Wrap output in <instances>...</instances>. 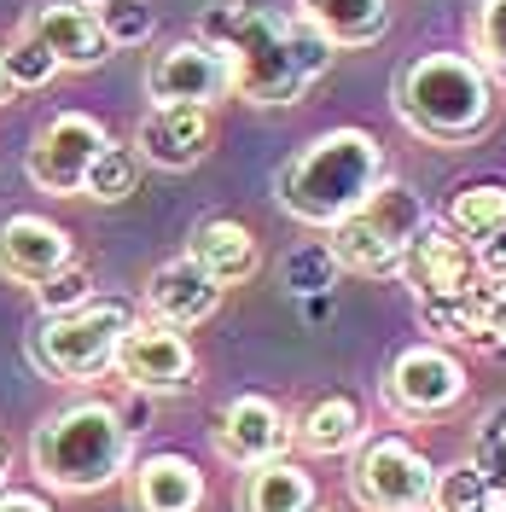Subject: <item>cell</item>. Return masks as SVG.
Wrapping results in <instances>:
<instances>
[{"label": "cell", "instance_id": "obj_1", "mask_svg": "<svg viewBox=\"0 0 506 512\" xmlns=\"http://www.w3.org/2000/svg\"><path fill=\"white\" fill-rule=\"evenodd\" d=\"M198 41H210L227 59L233 94H245L251 105H297L303 88L332 64V41L315 24L280 18L256 0H216L198 18Z\"/></svg>", "mask_w": 506, "mask_h": 512}, {"label": "cell", "instance_id": "obj_2", "mask_svg": "<svg viewBox=\"0 0 506 512\" xmlns=\"http://www.w3.org/2000/svg\"><path fill=\"white\" fill-rule=\"evenodd\" d=\"M384 181V152L367 128H332L309 140L280 175V204L309 227H338Z\"/></svg>", "mask_w": 506, "mask_h": 512}, {"label": "cell", "instance_id": "obj_3", "mask_svg": "<svg viewBox=\"0 0 506 512\" xmlns=\"http://www.w3.org/2000/svg\"><path fill=\"white\" fill-rule=\"evenodd\" d=\"M396 117L437 146H466L495 123V82L472 53H425L396 76Z\"/></svg>", "mask_w": 506, "mask_h": 512}, {"label": "cell", "instance_id": "obj_4", "mask_svg": "<svg viewBox=\"0 0 506 512\" xmlns=\"http://www.w3.org/2000/svg\"><path fill=\"white\" fill-rule=\"evenodd\" d=\"M128 431L111 402H70L35 431V472L64 495H94L128 472Z\"/></svg>", "mask_w": 506, "mask_h": 512}, {"label": "cell", "instance_id": "obj_5", "mask_svg": "<svg viewBox=\"0 0 506 512\" xmlns=\"http://www.w3.org/2000/svg\"><path fill=\"white\" fill-rule=\"evenodd\" d=\"M425 222H431V216H425L419 192L396 187V181H379V192H373L355 216H344V222L332 227V245H326V251H332L338 268H355V274H396L408 239Z\"/></svg>", "mask_w": 506, "mask_h": 512}, {"label": "cell", "instance_id": "obj_6", "mask_svg": "<svg viewBox=\"0 0 506 512\" xmlns=\"http://www.w3.org/2000/svg\"><path fill=\"white\" fill-rule=\"evenodd\" d=\"M134 332V315L128 303H82V309H64V315H47L41 332H35V361L53 373V379H99L111 373L117 361V344Z\"/></svg>", "mask_w": 506, "mask_h": 512}, {"label": "cell", "instance_id": "obj_7", "mask_svg": "<svg viewBox=\"0 0 506 512\" xmlns=\"http://www.w3.org/2000/svg\"><path fill=\"white\" fill-rule=\"evenodd\" d=\"M431 483H437V466L408 437H373L355 454L349 495L367 512H431Z\"/></svg>", "mask_w": 506, "mask_h": 512}, {"label": "cell", "instance_id": "obj_8", "mask_svg": "<svg viewBox=\"0 0 506 512\" xmlns=\"http://www.w3.org/2000/svg\"><path fill=\"white\" fill-rule=\"evenodd\" d=\"M105 140H111V134H105L88 111H59L30 146V181L41 192H53V198H76L82 181H88V163L99 158Z\"/></svg>", "mask_w": 506, "mask_h": 512}, {"label": "cell", "instance_id": "obj_9", "mask_svg": "<svg viewBox=\"0 0 506 512\" xmlns=\"http://www.w3.org/2000/svg\"><path fill=\"white\" fill-rule=\"evenodd\" d=\"M384 396H390L396 414L437 419L466 396V367H460L448 350H437V344H413V350H402L396 361H390Z\"/></svg>", "mask_w": 506, "mask_h": 512}, {"label": "cell", "instance_id": "obj_10", "mask_svg": "<svg viewBox=\"0 0 506 512\" xmlns=\"http://www.w3.org/2000/svg\"><path fill=\"white\" fill-rule=\"evenodd\" d=\"M146 94H152V105H204L210 111L222 94H233V76L210 41H175L146 64Z\"/></svg>", "mask_w": 506, "mask_h": 512}, {"label": "cell", "instance_id": "obj_11", "mask_svg": "<svg viewBox=\"0 0 506 512\" xmlns=\"http://www.w3.org/2000/svg\"><path fill=\"white\" fill-rule=\"evenodd\" d=\"M402 280L413 286V297L425 303V297H454V291H472L483 274H477V256L472 245L454 233L448 222H425L419 233L408 239V251H402V268H396Z\"/></svg>", "mask_w": 506, "mask_h": 512}, {"label": "cell", "instance_id": "obj_12", "mask_svg": "<svg viewBox=\"0 0 506 512\" xmlns=\"http://www.w3.org/2000/svg\"><path fill=\"white\" fill-rule=\"evenodd\" d=\"M117 373H123L134 390H146V396H163V390H187L192 384V344L175 332V326H134L123 344H117V361H111Z\"/></svg>", "mask_w": 506, "mask_h": 512}, {"label": "cell", "instance_id": "obj_13", "mask_svg": "<svg viewBox=\"0 0 506 512\" xmlns=\"http://www.w3.org/2000/svg\"><path fill=\"white\" fill-rule=\"evenodd\" d=\"M76 262L70 233L47 216H6L0 222V274L18 286H47L53 274H64Z\"/></svg>", "mask_w": 506, "mask_h": 512}, {"label": "cell", "instance_id": "obj_14", "mask_svg": "<svg viewBox=\"0 0 506 512\" xmlns=\"http://www.w3.org/2000/svg\"><path fill=\"white\" fill-rule=\"evenodd\" d=\"M210 140H216V123L204 105H152L134 134V152L152 169H192L210 158Z\"/></svg>", "mask_w": 506, "mask_h": 512}, {"label": "cell", "instance_id": "obj_15", "mask_svg": "<svg viewBox=\"0 0 506 512\" xmlns=\"http://www.w3.org/2000/svg\"><path fill=\"white\" fill-rule=\"evenodd\" d=\"M285 443H291V419L280 414V402H268V396H239V402H227L222 425H216V448H222V460L233 466H262V460H280Z\"/></svg>", "mask_w": 506, "mask_h": 512}, {"label": "cell", "instance_id": "obj_16", "mask_svg": "<svg viewBox=\"0 0 506 512\" xmlns=\"http://www.w3.org/2000/svg\"><path fill=\"white\" fill-rule=\"evenodd\" d=\"M146 309H152V320L187 332V326H198V320H210L222 309V286L192 256H181V262H163L158 274L146 280Z\"/></svg>", "mask_w": 506, "mask_h": 512}, {"label": "cell", "instance_id": "obj_17", "mask_svg": "<svg viewBox=\"0 0 506 512\" xmlns=\"http://www.w3.org/2000/svg\"><path fill=\"white\" fill-rule=\"evenodd\" d=\"M30 35L59 59V70L64 64H70V70H94V64H105V53H111L94 6H82V0H53V6H41Z\"/></svg>", "mask_w": 506, "mask_h": 512}, {"label": "cell", "instance_id": "obj_18", "mask_svg": "<svg viewBox=\"0 0 506 512\" xmlns=\"http://www.w3.org/2000/svg\"><path fill=\"white\" fill-rule=\"evenodd\" d=\"M134 507L140 512H198L204 507V472L187 454H152L134 466Z\"/></svg>", "mask_w": 506, "mask_h": 512}, {"label": "cell", "instance_id": "obj_19", "mask_svg": "<svg viewBox=\"0 0 506 512\" xmlns=\"http://www.w3.org/2000/svg\"><path fill=\"white\" fill-rule=\"evenodd\" d=\"M187 256L216 280V286H239V280L256 274V239H251V227L233 222V216H210V222L192 227Z\"/></svg>", "mask_w": 506, "mask_h": 512}, {"label": "cell", "instance_id": "obj_20", "mask_svg": "<svg viewBox=\"0 0 506 512\" xmlns=\"http://www.w3.org/2000/svg\"><path fill=\"white\" fill-rule=\"evenodd\" d=\"M297 18L332 47H373L390 30V0H297Z\"/></svg>", "mask_w": 506, "mask_h": 512}, {"label": "cell", "instance_id": "obj_21", "mask_svg": "<svg viewBox=\"0 0 506 512\" xmlns=\"http://www.w3.org/2000/svg\"><path fill=\"white\" fill-rule=\"evenodd\" d=\"M315 507H320L315 478L303 466H291L285 454L251 466V478L239 489V512H315Z\"/></svg>", "mask_w": 506, "mask_h": 512}, {"label": "cell", "instance_id": "obj_22", "mask_svg": "<svg viewBox=\"0 0 506 512\" xmlns=\"http://www.w3.org/2000/svg\"><path fill=\"white\" fill-rule=\"evenodd\" d=\"M483 315H489V280H477L472 291H454V297H425V303H419L425 332H437V338H466V344H483Z\"/></svg>", "mask_w": 506, "mask_h": 512}, {"label": "cell", "instance_id": "obj_23", "mask_svg": "<svg viewBox=\"0 0 506 512\" xmlns=\"http://www.w3.org/2000/svg\"><path fill=\"white\" fill-rule=\"evenodd\" d=\"M297 443L309 448V454H344V448L361 443V408L349 402V396H326L315 402L303 425H297Z\"/></svg>", "mask_w": 506, "mask_h": 512}, {"label": "cell", "instance_id": "obj_24", "mask_svg": "<svg viewBox=\"0 0 506 512\" xmlns=\"http://www.w3.org/2000/svg\"><path fill=\"white\" fill-rule=\"evenodd\" d=\"M501 222H506V187L501 181H472V187L454 192V204H448V227H454L466 245H477L483 233H495Z\"/></svg>", "mask_w": 506, "mask_h": 512}, {"label": "cell", "instance_id": "obj_25", "mask_svg": "<svg viewBox=\"0 0 506 512\" xmlns=\"http://www.w3.org/2000/svg\"><path fill=\"white\" fill-rule=\"evenodd\" d=\"M134 181H140V152L134 146H99V158L88 163V181H82V192L88 198H99V204H123L128 192H134Z\"/></svg>", "mask_w": 506, "mask_h": 512}, {"label": "cell", "instance_id": "obj_26", "mask_svg": "<svg viewBox=\"0 0 506 512\" xmlns=\"http://www.w3.org/2000/svg\"><path fill=\"white\" fill-rule=\"evenodd\" d=\"M94 18H99V30H105L111 47H140V41H152V30H158V18H152L146 0H99Z\"/></svg>", "mask_w": 506, "mask_h": 512}, {"label": "cell", "instance_id": "obj_27", "mask_svg": "<svg viewBox=\"0 0 506 512\" xmlns=\"http://www.w3.org/2000/svg\"><path fill=\"white\" fill-rule=\"evenodd\" d=\"M489 495L495 489L483 483V472H477L472 460H460V466L437 472V483H431V512H477Z\"/></svg>", "mask_w": 506, "mask_h": 512}, {"label": "cell", "instance_id": "obj_28", "mask_svg": "<svg viewBox=\"0 0 506 512\" xmlns=\"http://www.w3.org/2000/svg\"><path fill=\"white\" fill-rule=\"evenodd\" d=\"M0 64H6V82H12V94L18 88H47L53 76H59V59L35 41V35H18L6 53H0Z\"/></svg>", "mask_w": 506, "mask_h": 512}, {"label": "cell", "instance_id": "obj_29", "mask_svg": "<svg viewBox=\"0 0 506 512\" xmlns=\"http://www.w3.org/2000/svg\"><path fill=\"white\" fill-rule=\"evenodd\" d=\"M472 53L495 82H506V0H483V6H477Z\"/></svg>", "mask_w": 506, "mask_h": 512}, {"label": "cell", "instance_id": "obj_30", "mask_svg": "<svg viewBox=\"0 0 506 512\" xmlns=\"http://www.w3.org/2000/svg\"><path fill=\"white\" fill-rule=\"evenodd\" d=\"M332 274H338V262H332L326 245H303V251L285 256V286L297 291V297H326Z\"/></svg>", "mask_w": 506, "mask_h": 512}, {"label": "cell", "instance_id": "obj_31", "mask_svg": "<svg viewBox=\"0 0 506 512\" xmlns=\"http://www.w3.org/2000/svg\"><path fill=\"white\" fill-rule=\"evenodd\" d=\"M472 466L483 472V483H489L495 495H506V408H501V414H489V419H483Z\"/></svg>", "mask_w": 506, "mask_h": 512}, {"label": "cell", "instance_id": "obj_32", "mask_svg": "<svg viewBox=\"0 0 506 512\" xmlns=\"http://www.w3.org/2000/svg\"><path fill=\"white\" fill-rule=\"evenodd\" d=\"M35 297H41V309H47V315H64V309H82V303L94 297V286H88V274L70 262V268L53 274L47 286H35Z\"/></svg>", "mask_w": 506, "mask_h": 512}, {"label": "cell", "instance_id": "obj_33", "mask_svg": "<svg viewBox=\"0 0 506 512\" xmlns=\"http://www.w3.org/2000/svg\"><path fill=\"white\" fill-rule=\"evenodd\" d=\"M472 256H477V274H483L489 286H506V222L495 227V233H483L472 245Z\"/></svg>", "mask_w": 506, "mask_h": 512}, {"label": "cell", "instance_id": "obj_34", "mask_svg": "<svg viewBox=\"0 0 506 512\" xmlns=\"http://www.w3.org/2000/svg\"><path fill=\"white\" fill-rule=\"evenodd\" d=\"M483 344L506 355V286H489V315H483Z\"/></svg>", "mask_w": 506, "mask_h": 512}, {"label": "cell", "instance_id": "obj_35", "mask_svg": "<svg viewBox=\"0 0 506 512\" xmlns=\"http://www.w3.org/2000/svg\"><path fill=\"white\" fill-rule=\"evenodd\" d=\"M0 512H53L41 495H30V489H12V495H0Z\"/></svg>", "mask_w": 506, "mask_h": 512}, {"label": "cell", "instance_id": "obj_36", "mask_svg": "<svg viewBox=\"0 0 506 512\" xmlns=\"http://www.w3.org/2000/svg\"><path fill=\"white\" fill-rule=\"evenodd\" d=\"M477 512H506V495H489V501H483Z\"/></svg>", "mask_w": 506, "mask_h": 512}, {"label": "cell", "instance_id": "obj_37", "mask_svg": "<svg viewBox=\"0 0 506 512\" xmlns=\"http://www.w3.org/2000/svg\"><path fill=\"white\" fill-rule=\"evenodd\" d=\"M6 99H12V82H6V64H0V105H6Z\"/></svg>", "mask_w": 506, "mask_h": 512}, {"label": "cell", "instance_id": "obj_38", "mask_svg": "<svg viewBox=\"0 0 506 512\" xmlns=\"http://www.w3.org/2000/svg\"><path fill=\"white\" fill-rule=\"evenodd\" d=\"M0 483H6V443H0Z\"/></svg>", "mask_w": 506, "mask_h": 512}, {"label": "cell", "instance_id": "obj_39", "mask_svg": "<svg viewBox=\"0 0 506 512\" xmlns=\"http://www.w3.org/2000/svg\"><path fill=\"white\" fill-rule=\"evenodd\" d=\"M82 6H99V0H82Z\"/></svg>", "mask_w": 506, "mask_h": 512}]
</instances>
